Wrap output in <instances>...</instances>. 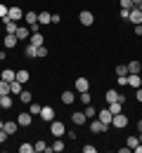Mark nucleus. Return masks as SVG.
<instances>
[{
	"label": "nucleus",
	"instance_id": "obj_27",
	"mask_svg": "<svg viewBox=\"0 0 142 153\" xmlns=\"http://www.w3.org/2000/svg\"><path fill=\"white\" fill-rule=\"evenodd\" d=\"M19 99L24 101V104H31V101H33V92H29V90H21V92H19Z\"/></svg>",
	"mask_w": 142,
	"mask_h": 153
},
{
	"label": "nucleus",
	"instance_id": "obj_18",
	"mask_svg": "<svg viewBox=\"0 0 142 153\" xmlns=\"http://www.w3.org/2000/svg\"><path fill=\"white\" fill-rule=\"evenodd\" d=\"M128 85L137 90V87H142V78L137 76V73H130V76H128Z\"/></svg>",
	"mask_w": 142,
	"mask_h": 153
},
{
	"label": "nucleus",
	"instance_id": "obj_36",
	"mask_svg": "<svg viewBox=\"0 0 142 153\" xmlns=\"http://www.w3.org/2000/svg\"><path fill=\"white\" fill-rule=\"evenodd\" d=\"M19 153H33V144H29V141H24L19 146Z\"/></svg>",
	"mask_w": 142,
	"mask_h": 153
},
{
	"label": "nucleus",
	"instance_id": "obj_50",
	"mask_svg": "<svg viewBox=\"0 0 142 153\" xmlns=\"http://www.w3.org/2000/svg\"><path fill=\"white\" fill-rule=\"evenodd\" d=\"M137 10H140V12H142V2H140V5H137Z\"/></svg>",
	"mask_w": 142,
	"mask_h": 153
},
{
	"label": "nucleus",
	"instance_id": "obj_34",
	"mask_svg": "<svg viewBox=\"0 0 142 153\" xmlns=\"http://www.w3.org/2000/svg\"><path fill=\"white\" fill-rule=\"evenodd\" d=\"M78 99H81V101L85 104V106H88V104H92V97H90V90H88V92H78Z\"/></svg>",
	"mask_w": 142,
	"mask_h": 153
},
{
	"label": "nucleus",
	"instance_id": "obj_52",
	"mask_svg": "<svg viewBox=\"0 0 142 153\" xmlns=\"http://www.w3.org/2000/svg\"><path fill=\"white\" fill-rule=\"evenodd\" d=\"M0 52H2V50H0Z\"/></svg>",
	"mask_w": 142,
	"mask_h": 153
},
{
	"label": "nucleus",
	"instance_id": "obj_22",
	"mask_svg": "<svg viewBox=\"0 0 142 153\" xmlns=\"http://www.w3.org/2000/svg\"><path fill=\"white\" fill-rule=\"evenodd\" d=\"M137 144H140V137H137V134H128V139H125V146H128V149L133 151V149H135Z\"/></svg>",
	"mask_w": 142,
	"mask_h": 153
},
{
	"label": "nucleus",
	"instance_id": "obj_11",
	"mask_svg": "<svg viewBox=\"0 0 142 153\" xmlns=\"http://www.w3.org/2000/svg\"><path fill=\"white\" fill-rule=\"evenodd\" d=\"M2 130H5L7 134H17V130H19V123H17V120H5Z\"/></svg>",
	"mask_w": 142,
	"mask_h": 153
},
{
	"label": "nucleus",
	"instance_id": "obj_53",
	"mask_svg": "<svg viewBox=\"0 0 142 153\" xmlns=\"http://www.w3.org/2000/svg\"><path fill=\"white\" fill-rule=\"evenodd\" d=\"M0 97H2V94H0Z\"/></svg>",
	"mask_w": 142,
	"mask_h": 153
},
{
	"label": "nucleus",
	"instance_id": "obj_19",
	"mask_svg": "<svg viewBox=\"0 0 142 153\" xmlns=\"http://www.w3.org/2000/svg\"><path fill=\"white\" fill-rule=\"evenodd\" d=\"M125 66H128V73H140V71H142V64L137 61V59H133V61H128Z\"/></svg>",
	"mask_w": 142,
	"mask_h": 153
},
{
	"label": "nucleus",
	"instance_id": "obj_15",
	"mask_svg": "<svg viewBox=\"0 0 142 153\" xmlns=\"http://www.w3.org/2000/svg\"><path fill=\"white\" fill-rule=\"evenodd\" d=\"M29 42H31L33 47H41V45H45V36H41V33H31Z\"/></svg>",
	"mask_w": 142,
	"mask_h": 153
},
{
	"label": "nucleus",
	"instance_id": "obj_47",
	"mask_svg": "<svg viewBox=\"0 0 142 153\" xmlns=\"http://www.w3.org/2000/svg\"><path fill=\"white\" fill-rule=\"evenodd\" d=\"M137 132H142V120H137Z\"/></svg>",
	"mask_w": 142,
	"mask_h": 153
},
{
	"label": "nucleus",
	"instance_id": "obj_46",
	"mask_svg": "<svg viewBox=\"0 0 142 153\" xmlns=\"http://www.w3.org/2000/svg\"><path fill=\"white\" fill-rule=\"evenodd\" d=\"M133 153H142V144H137V146L133 149Z\"/></svg>",
	"mask_w": 142,
	"mask_h": 153
},
{
	"label": "nucleus",
	"instance_id": "obj_1",
	"mask_svg": "<svg viewBox=\"0 0 142 153\" xmlns=\"http://www.w3.org/2000/svg\"><path fill=\"white\" fill-rule=\"evenodd\" d=\"M107 130H109V125H104L100 118H92V120H90V132L102 134V132H107Z\"/></svg>",
	"mask_w": 142,
	"mask_h": 153
},
{
	"label": "nucleus",
	"instance_id": "obj_37",
	"mask_svg": "<svg viewBox=\"0 0 142 153\" xmlns=\"http://www.w3.org/2000/svg\"><path fill=\"white\" fill-rule=\"evenodd\" d=\"M41 111H43V106H41V104H36V101H31V111H29V113H31V115H36V113L41 115Z\"/></svg>",
	"mask_w": 142,
	"mask_h": 153
},
{
	"label": "nucleus",
	"instance_id": "obj_20",
	"mask_svg": "<svg viewBox=\"0 0 142 153\" xmlns=\"http://www.w3.org/2000/svg\"><path fill=\"white\" fill-rule=\"evenodd\" d=\"M62 151H64V141L57 139V141H52V146H47V151H45V153H62Z\"/></svg>",
	"mask_w": 142,
	"mask_h": 153
},
{
	"label": "nucleus",
	"instance_id": "obj_8",
	"mask_svg": "<svg viewBox=\"0 0 142 153\" xmlns=\"http://www.w3.org/2000/svg\"><path fill=\"white\" fill-rule=\"evenodd\" d=\"M7 19H12V21L24 19V10H21V7H10V12H7Z\"/></svg>",
	"mask_w": 142,
	"mask_h": 153
},
{
	"label": "nucleus",
	"instance_id": "obj_9",
	"mask_svg": "<svg viewBox=\"0 0 142 153\" xmlns=\"http://www.w3.org/2000/svg\"><path fill=\"white\" fill-rule=\"evenodd\" d=\"M17 123H19V127H29V125L33 123V115L31 113H19L17 115Z\"/></svg>",
	"mask_w": 142,
	"mask_h": 153
},
{
	"label": "nucleus",
	"instance_id": "obj_48",
	"mask_svg": "<svg viewBox=\"0 0 142 153\" xmlns=\"http://www.w3.org/2000/svg\"><path fill=\"white\" fill-rule=\"evenodd\" d=\"M140 2H142V0H133V5H135V7H137V5H140Z\"/></svg>",
	"mask_w": 142,
	"mask_h": 153
},
{
	"label": "nucleus",
	"instance_id": "obj_17",
	"mask_svg": "<svg viewBox=\"0 0 142 153\" xmlns=\"http://www.w3.org/2000/svg\"><path fill=\"white\" fill-rule=\"evenodd\" d=\"M0 80H5V82H12V80H17V73H14L12 68H5V71L0 73Z\"/></svg>",
	"mask_w": 142,
	"mask_h": 153
},
{
	"label": "nucleus",
	"instance_id": "obj_21",
	"mask_svg": "<svg viewBox=\"0 0 142 153\" xmlns=\"http://www.w3.org/2000/svg\"><path fill=\"white\" fill-rule=\"evenodd\" d=\"M24 19L29 24V28H31L33 24H38V12H24Z\"/></svg>",
	"mask_w": 142,
	"mask_h": 153
},
{
	"label": "nucleus",
	"instance_id": "obj_24",
	"mask_svg": "<svg viewBox=\"0 0 142 153\" xmlns=\"http://www.w3.org/2000/svg\"><path fill=\"white\" fill-rule=\"evenodd\" d=\"M0 108H12V94H2L0 97Z\"/></svg>",
	"mask_w": 142,
	"mask_h": 153
},
{
	"label": "nucleus",
	"instance_id": "obj_2",
	"mask_svg": "<svg viewBox=\"0 0 142 153\" xmlns=\"http://www.w3.org/2000/svg\"><path fill=\"white\" fill-rule=\"evenodd\" d=\"M111 125H114V127H119V130H123V127H125V125H128V115L123 113H114V118H111Z\"/></svg>",
	"mask_w": 142,
	"mask_h": 153
},
{
	"label": "nucleus",
	"instance_id": "obj_44",
	"mask_svg": "<svg viewBox=\"0 0 142 153\" xmlns=\"http://www.w3.org/2000/svg\"><path fill=\"white\" fill-rule=\"evenodd\" d=\"M119 85H128V76H119Z\"/></svg>",
	"mask_w": 142,
	"mask_h": 153
},
{
	"label": "nucleus",
	"instance_id": "obj_39",
	"mask_svg": "<svg viewBox=\"0 0 142 153\" xmlns=\"http://www.w3.org/2000/svg\"><path fill=\"white\" fill-rule=\"evenodd\" d=\"M116 76H128V66H125V64H119V66H116Z\"/></svg>",
	"mask_w": 142,
	"mask_h": 153
},
{
	"label": "nucleus",
	"instance_id": "obj_45",
	"mask_svg": "<svg viewBox=\"0 0 142 153\" xmlns=\"http://www.w3.org/2000/svg\"><path fill=\"white\" fill-rule=\"evenodd\" d=\"M135 97H137V101H142V87H137V92H135Z\"/></svg>",
	"mask_w": 142,
	"mask_h": 153
},
{
	"label": "nucleus",
	"instance_id": "obj_14",
	"mask_svg": "<svg viewBox=\"0 0 142 153\" xmlns=\"http://www.w3.org/2000/svg\"><path fill=\"white\" fill-rule=\"evenodd\" d=\"M97 118H100L104 125H111V118H114V113H111L109 108H104V111H97Z\"/></svg>",
	"mask_w": 142,
	"mask_h": 153
},
{
	"label": "nucleus",
	"instance_id": "obj_3",
	"mask_svg": "<svg viewBox=\"0 0 142 153\" xmlns=\"http://www.w3.org/2000/svg\"><path fill=\"white\" fill-rule=\"evenodd\" d=\"M50 132H52V137H62V134H66V127H64L62 120H52L50 123Z\"/></svg>",
	"mask_w": 142,
	"mask_h": 153
},
{
	"label": "nucleus",
	"instance_id": "obj_31",
	"mask_svg": "<svg viewBox=\"0 0 142 153\" xmlns=\"http://www.w3.org/2000/svg\"><path fill=\"white\" fill-rule=\"evenodd\" d=\"M83 113H85V118H88V120H92V118H97V108H95L92 104H88V108H85Z\"/></svg>",
	"mask_w": 142,
	"mask_h": 153
},
{
	"label": "nucleus",
	"instance_id": "obj_43",
	"mask_svg": "<svg viewBox=\"0 0 142 153\" xmlns=\"http://www.w3.org/2000/svg\"><path fill=\"white\" fill-rule=\"evenodd\" d=\"M7 137H10V134L5 132V130H0V144H5V141H7Z\"/></svg>",
	"mask_w": 142,
	"mask_h": 153
},
{
	"label": "nucleus",
	"instance_id": "obj_35",
	"mask_svg": "<svg viewBox=\"0 0 142 153\" xmlns=\"http://www.w3.org/2000/svg\"><path fill=\"white\" fill-rule=\"evenodd\" d=\"M7 12H10V7L0 2V19H2V21H12V19H7Z\"/></svg>",
	"mask_w": 142,
	"mask_h": 153
},
{
	"label": "nucleus",
	"instance_id": "obj_23",
	"mask_svg": "<svg viewBox=\"0 0 142 153\" xmlns=\"http://www.w3.org/2000/svg\"><path fill=\"white\" fill-rule=\"evenodd\" d=\"M21 90H24V82H19V80H12L10 82V94H19Z\"/></svg>",
	"mask_w": 142,
	"mask_h": 153
},
{
	"label": "nucleus",
	"instance_id": "obj_16",
	"mask_svg": "<svg viewBox=\"0 0 142 153\" xmlns=\"http://www.w3.org/2000/svg\"><path fill=\"white\" fill-rule=\"evenodd\" d=\"M76 101V94L71 92V90H66V92H62V104H66V106H71Z\"/></svg>",
	"mask_w": 142,
	"mask_h": 153
},
{
	"label": "nucleus",
	"instance_id": "obj_10",
	"mask_svg": "<svg viewBox=\"0 0 142 153\" xmlns=\"http://www.w3.org/2000/svg\"><path fill=\"white\" fill-rule=\"evenodd\" d=\"M128 21H130V24H135V26H137V24H142V12L137 10V7H133V10H130V14H128Z\"/></svg>",
	"mask_w": 142,
	"mask_h": 153
},
{
	"label": "nucleus",
	"instance_id": "obj_7",
	"mask_svg": "<svg viewBox=\"0 0 142 153\" xmlns=\"http://www.w3.org/2000/svg\"><path fill=\"white\" fill-rule=\"evenodd\" d=\"M90 90V80L88 78H76V92H88Z\"/></svg>",
	"mask_w": 142,
	"mask_h": 153
},
{
	"label": "nucleus",
	"instance_id": "obj_42",
	"mask_svg": "<svg viewBox=\"0 0 142 153\" xmlns=\"http://www.w3.org/2000/svg\"><path fill=\"white\" fill-rule=\"evenodd\" d=\"M83 153H97V149H95L92 144H85V146H83Z\"/></svg>",
	"mask_w": 142,
	"mask_h": 153
},
{
	"label": "nucleus",
	"instance_id": "obj_25",
	"mask_svg": "<svg viewBox=\"0 0 142 153\" xmlns=\"http://www.w3.org/2000/svg\"><path fill=\"white\" fill-rule=\"evenodd\" d=\"M85 120H88V118H85V113H71V123H74V125H83V123H85Z\"/></svg>",
	"mask_w": 142,
	"mask_h": 153
},
{
	"label": "nucleus",
	"instance_id": "obj_38",
	"mask_svg": "<svg viewBox=\"0 0 142 153\" xmlns=\"http://www.w3.org/2000/svg\"><path fill=\"white\" fill-rule=\"evenodd\" d=\"M119 2H121V10H128V12L135 7V5H133V0H119Z\"/></svg>",
	"mask_w": 142,
	"mask_h": 153
},
{
	"label": "nucleus",
	"instance_id": "obj_32",
	"mask_svg": "<svg viewBox=\"0 0 142 153\" xmlns=\"http://www.w3.org/2000/svg\"><path fill=\"white\" fill-rule=\"evenodd\" d=\"M36 52H38V47H33L31 42H29V45H26V50H24V54H26L29 59H36Z\"/></svg>",
	"mask_w": 142,
	"mask_h": 153
},
{
	"label": "nucleus",
	"instance_id": "obj_5",
	"mask_svg": "<svg viewBox=\"0 0 142 153\" xmlns=\"http://www.w3.org/2000/svg\"><path fill=\"white\" fill-rule=\"evenodd\" d=\"M78 21H81L83 26H92V24H95V17H92V12H88V10H83L81 14H78Z\"/></svg>",
	"mask_w": 142,
	"mask_h": 153
},
{
	"label": "nucleus",
	"instance_id": "obj_28",
	"mask_svg": "<svg viewBox=\"0 0 142 153\" xmlns=\"http://www.w3.org/2000/svg\"><path fill=\"white\" fill-rule=\"evenodd\" d=\"M38 24H52V14L50 12H38Z\"/></svg>",
	"mask_w": 142,
	"mask_h": 153
},
{
	"label": "nucleus",
	"instance_id": "obj_13",
	"mask_svg": "<svg viewBox=\"0 0 142 153\" xmlns=\"http://www.w3.org/2000/svg\"><path fill=\"white\" fill-rule=\"evenodd\" d=\"M14 36H17V40H29L31 38V28H29V26H19Z\"/></svg>",
	"mask_w": 142,
	"mask_h": 153
},
{
	"label": "nucleus",
	"instance_id": "obj_33",
	"mask_svg": "<svg viewBox=\"0 0 142 153\" xmlns=\"http://www.w3.org/2000/svg\"><path fill=\"white\" fill-rule=\"evenodd\" d=\"M107 108H109L111 113H121V111H123V104H121V101H114V104H107Z\"/></svg>",
	"mask_w": 142,
	"mask_h": 153
},
{
	"label": "nucleus",
	"instance_id": "obj_12",
	"mask_svg": "<svg viewBox=\"0 0 142 153\" xmlns=\"http://www.w3.org/2000/svg\"><path fill=\"white\" fill-rule=\"evenodd\" d=\"M41 118L45 120V123H52V120H55V108H50V106H43Z\"/></svg>",
	"mask_w": 142,
	"mask_h": 153
},
{
	"label": "nucleus",
	"instance_id": "obj_4",
	"mask_svg": "<svg viewBox=\"0 0 142 153\" xmlns=\"http://www.w3.org/2000/svg\"><path fill=\"white\" fill-rule=\"evenodd\" d=\"M104 99H107V104H114V101H121V104H125V94H119L116 90H109V92L104 94Z\"/></svg>",
	"mask_w": 142,
	"mask_h": 153
},
{
	"label": "nucleus",
	"instance_id": "obj_40",
	"mask_svg": "<svg viewBox=\"0 0 142 153\" xmlns=\"http://www.w3.org/2000/svg\"><path fill=\"white\" fill-rule=\"evenodd\" d=\"M0 94H10V82L0 80Z\"/></svg>",
	"mask_w": 142,
	"mask_h": 153
},
{
	"label": "nucleus",
	"instance_id": "obj_30",
	"mask_svg": "<svg viewBox=\"0 0 142 153\" xmlns=\"http://www.w3.org/2000/svg\"><path fill=\"white\" fill-rule=\"evenodd\" d=\"M29 78H31V73H29L26 68H19V71H17V80H19V82H29Z\"/></svg>",
	"mask_w": 142,
	"mask_h": 153
},
{
	"label": "nucleus",
	"instance_id": "obj_41",
	"mask_svg": "<svg viewBox=\"0 0 142 153\" xmlns=\"http://www.w3.org/2000/svg\"><path fill=\"white\" fill-rule=\"evenodd\" d=\"M43 57H47V47H45V45H41L38 52H36V59H43Z\"/></svg>",
	"mask_w": 142,
	"mask_h": 153
},
{
	"label": "nucleus",
	"instance_id": "obj_51",
	"mask_svg": "<svg viewBox=\"0 0 142 153\" xmlns=\"http://www.w3.org/2000/svg\"><path fill=\"white\" fill-rule=\"evenodd\" d=\"M137 137H140V144H142V132H140V134H137Z\"/></svg>",
	"mask_w": 142,
	"mask_h": 153
},
{
	"label": "nucleus",
	"instance_id": "obj_6",
	"mask_svg": "<svg viewBox=\"0 0 142 153\" xmlns=\"http://www.w3.org/2000/svg\"><path fill=\"white\" fill-rule=\"evenodd\" d=\"M17 36H12V33H5V38H2V45H5V50H14L17 47Z\"/></svg>",
	"mask_w": 142,
	"mask_h": 153
},
{
	"label": "nucleus",
	"instance_id": "obj_49",
	"mask_svg": "<svg viewBox=\"0 0 142 153\" xmlns=\"http://www.w3.org/2000/svg\"><path fill=\"white\" fill-rule=\"evenodd\" d=\"M2 125H5V120H2V118H0V130H2Z\"/></svg>",
	"mask_w": 142,
	"mask_h": 153
},
{
	"label": "nucleus",
	"instance_id": "obj_26",
	"mask_svg": "<svg viewBox=\"0 0 142 153\" xmlns=\"http://www.w3.org/2000/svg\"><path fill=\"white\" fill-rule=\"evenodd\" d=\"M17 28H19V24H17V21H5V33H12V36H14V33H17Z\"/></svg>",
	"mask_w": 142,
	"mask_h": 153
},
{
	"label": "nucleus",
	"instance_id": "obj_54",
	"mask_svg": "<svg viewBox=\"0 0 142 153\" xmlns=\"http://www.w3.org/2000/svg\"><path fill=\"white\" fill-rule=\"evenodd\" d=\"M0 40H2V38H0Z\"/></svg>",
	"mask_w": 142,
	"mask_h": 153
},
{
	"label": "nucleus",
	"instance_id": "obj_29",
	"mask_svg": "<svg viewBox=\"0 0 142 153\" xmlns=\"http://www.w3.org/2000/svg\"><path fill=\"white\" fill-rule=\"evenodd\" d=\"M45 151H47V144H45L43 139H38V141L33 144V153H45Z\"/></svg>",
	"mask_w": 142,
	"mask_h": 153
}]
</instances>
